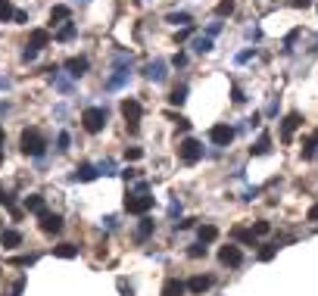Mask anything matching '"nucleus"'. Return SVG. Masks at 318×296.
<instances>
[{"label": "nucleus", "instance_id": "1", "mask_svg": "<svg viewBox=\"0 0 318 296\" xmlns=\"http://www.w3.org/2000/svg\"><path fill=\"white\" fill-rule=\"evenodd\" d=\"M44 150H47L44 134L37 131V128H25V131H22V153H25V156H34V159H41Z\"/></svg>", "mask_w": 318, "mask_h": 296}, {"label": "nucleus", "instance_id": "2", "mask_svg": "<svg viewBox=\"0 0 318 296\" xmlns=\"http://www.w3.org/2000/svg\"><path fill=\"white\" fill-rule=\"evenodd\" d=\"M81 125H84L87 134H100L103 128H106V109H100V106H87L84 113H81Z\"/></svg>", "mask_w": 318, "mask_h": 296}, {"label": "nucleus", "instance_id": "3", "mask_svg": "<svg viewBox=\"0 0 318 296\" xmlns=\"http://www.w3.org/2000/svg\"><path fill=\"white\" fill-rule=\"evenodd\" d=\"M203 153H206V146H203L197 137H184V140L178 143V159H181V162H187V165L200 162V159H203Z\"/></svg>", "mask_w": 318, "mask_h": 296}, {"label": "nucleus", "instance_id": "4", "mask_svg": "<svg viewBox=\"0 0 318 296\" xmlns=\"http://www.w3.org/2000/svg\"><path fill=\"white\" fill-rule=\"evenodd\" d=\"M153 196H150V193H128L125 196V212L128 215H147L150 209H153Z\"/></svg>", "mask_w": 318, "mask_h": 296}, {"label": "nucleus", "instance_id": "5", "mask_svg": "<svg viewBox=\"0 0 318 296\" xmlns=\"http://www.w3.org/2000/svg\"><path fill=\"white\" fill-rule=\"evenodd\" d=\"M122 116H125V122H128V131L134 134L138 128H141V116H144V109H141V103H138L134 97H128V100L122 103Z\"/></svg>", "mask_w": 318, "mask_h": 296}, {"label": "nucleus", "instance_id": "6", "mask_svg": "<svg viewBox=\"0 0 318 296\" xmlns=\"http://www.w3.org/2000/svg\"><path fill=\"white\" fill-rule=\"evenodd\" d=\"M209 140H212L215 146H231V140H234V128L224 125V122L212 125V128H209Z\"/></svg>", "mask_w": 318, "mask_h": 296}, {"label": "nucleus", "instance_id": "7", "mask_svg": "<svg viewBox=\"0 0 318 296\" xmlns=\"http://www.w3.org/2000/svg\"><path fill=\"white\" fill-rule=\"evenodd\" d=\"M165 69H168L165 60H153V63H147V66H144V78H147V81H153V84H162L165 75H168Z\"/></svg>", "mask_w": 318, "mask_h": 296}, {"label": "nucleus", "instance_id": "8", "mask_svg": "<svg viewBox=\"0 0 318 296\" xmlns=\"http://www.w3.org/2000/svg\"><path fill=\"white\" fill-rule=\"evenodd\" d=\"M37 218H41V231L44 234H60L63 231V215L60 212H41Z\"/></svg>", "mask_w": 318, "mask_h": 296}, {"label": "nucleus", "instance_id": "9", "mask_svg": "<svg viewBox=\"0 0 318 296\" xmlns=\"http://www.w3.org/2000/svg\"><path fill=\"white\" fill-rule=\"evenodd\" d=\"M218 259H221V265H231V268L243 265V253H240V246H234V243L221 246V250H218Z\"/></svg>", "mask_w": 318, "mask_h": 296}, {"label": "nucleus", "instance_id": "10", "mask_svg": "<svg viewBox=\"0 0 318 296\" xmlns=\"http://www.w3.org/2000/svg\"><path fill=\"white\" fill-rule=\"evenodd\" d=\"M100 178V172H97V165H90V162H81L78 169L72 172V181H81V184H87V181H97Z\"/></svg>", "mask_w": 318, "mask_h": 296}, {"label": "nucleus", "instance_id": "11", "mask_svg": "<svg viewBox=\"0 0 318 296\" xmlns=\"http://www.w3.org/2000/svg\"><path fill=\"white\" fill-rule=\"evenodd\" d=\"M303 125V119H299V113H290L284 122H281V140H287L290 143V137H293V131Z\"/></svg>", "mask_w": 318, "mask_h": 296}, {"label": "nucleus", "instance_id": "12", "mask_svg": "<svg viewBox=\"0 0 318 296\" xmlns=\"http://www.w3.org/2000/svg\"><path fill=\"white\" fill-rule=\"evenodd\" d=\"M128 78H131L128 69H112V75L106 78V90H119V87H125Z\"/></svg>", "mask_w": 318, "mask_h": 296}, {"label": "nucleus", "instance_id": "13", "mask_svg": "<svg viewBox=\"0 0 318 296\" xmlns=\"http://www.w3.org/2000/svg\"><path fill=\"white\" fill-rule=\"evenodd\" d=\"M63 66H66V72H69L72 78H81L84 72H87V60H84V57H72V60H66Z\"/></svg>", "mask_w": 318, "mask_h": 296}, {"label": "nucleus", "instance_id": "14", "mask_svg": "<svg viewBox=\"0 0 318 296\" xmlns=\"http://www.w3.org/2000/svg\"><path fill=\"white\" fill-rule=\"evenodd\" d=\"M265 153H271V134L268 131L259 134V140L250 146V156H265Z\"/></svg>", "mask_w": 318, "mask_h": 296}, {"label": "nucleus", "instance_id": "15", "mask_svg": "<svg viewBox=\"0 0 318 296\" xmlns=\"http://www.w3.org/2000/svg\"><path fill=\"white\" fill-rule=\"evenodd\" d=\"M153 231H156V221L144 215V218H141V225H138V231H134V240H138V243H144V240L153 234Z\"/></svg>", "mask_w": 318, "mask_h": 296}, {"label": "nucleus", "instance_id": "16", "mask_svg": "<svg viewBox=\"0 0 318 296\" xmlns=\"http://www.w3.org/2000/svg\"><path fill=\"white\" fill-rule=\"evenodd\" d=\"M212 287V277L209 274H197V277H191V281H187V290H191V293H206V290H209Z\"/></svg>", "mask_w": 318, "mask_h": 296}, {"label": "nucleus", "instance_id": "17", "mask_svg": "<svg viewBox=\"0 0 318 296\" xmlns=\"http://www.w3.org/2000/svg\"><path fill=\"white\" fill-rule=\"evenodd\" d=\"M184 293H187V284H181L178 277H168L162 287V296H184Z\"/></svg>", "mask_w": 318, "mask_h": 296}, {"label": "nucleus", "instance_id": "18", "mask_svg": "<svg viewBox=\"0 0 318 296\" xmlns=\"http://www.w3.org/2000/svg\"><path fill=\"white\" fill-rule=\"evenodd\" d=\"M25 212H34V215L47 212V209H44V196H41V193H28V196H25Z\"/></svg>", "mask_w": 318, "mask_h": 296}, {"label": "nucleus", "instance_id": "19", "mask_svg": "<svg viewBox=\"0 0 318 296\" xmlns=\"http://www.w3.org/2000/svg\"><path fill=\"white\" fill-rule=\"evenodd\" d=\"M197 237H200V243L209 246V243H215V240H218V228H215V225H200Z\"/></svg>", "mask_w": 318, "mask_h": 296}, {"label": "nucleus", "instance_id": "20", "mask_svg": "<svg viewBox=\"0 0 318 296\" xmlns=\"http://www.w3.org/2000/svg\"><path fill=\"white\" fill-rule=\"evenodd\" d=\"M0 243L7 250H16V246H22V234L19 231H0Z\"/></svg>", "mask_w": 318, "mask_h": 296}, {"label": "nucleus", "instance_id": "21", "mask_svg": "<svg viewBox=\"0 0 318 296\" xmlns=\"http://www.w3.org/2000/svg\"><path fill=\"white\" fill-rule=\"evenodd\" d=\"M47 72H53V84L60 87V94H66V97H69V94H72V81H69V78H63V75H60V69H56V66H50Z\"/></svg>", "mask_w": 318, "mask_h": 296}, {"label": "nucleus", "instance_id": "22", "mask_svg": "<svg viewBox=\"0 0 318 296\" xmlns=\"http://www.w3.org/2000/svg\"><path fill=\"white\" fill-rule=\"evenodd\" d=\"M168 103H172V106H184L187 103V84H175L172 94H168Z\"/></svg>", "mask_w": 318, "mask_h": 296}, {"label": "nucleus", "instance_id": "23", "mask_svg": "<svg viewBox=\"0 0 318 296\" xmlns=\"http://www.w3.org/2000/svg\"><path fill=\"white\" fill-rule=\"evenodd\" d=\"M69 16H72V10H69V7L56 4V7L50 10V25H56V22H69Z\"/></svg>", "mask_w": 318, "mask_h": 296}, {"label": "nucleus", "instance_id": "24", "mask_svg": "<svg viewBox=\"0 0 318 296\" xmlns=\"http://www.w3.org/2000/svg\"><path fill=\"white\" fill-rule=\"evenodd\" d=\"M165 22L187 28V25H194V16H191V13H168V16H165Z\"/></svg>", "mask_w": 318, "mask_h": 296}, {"label": "nucleus", "instance_id": "25", "mask_svg": "<svg viewBox=\"0 0 318 296\" xmlns=\"http://www.w3.org/2000/svg\"><path fill=\"white\" fill-rule=\"evenodd\" d=\"M194 53H212V38H206V34H197V38L191 41Z\"/></svg>", "mask_w": 318, "mask_h": 296}, {"label": "nucleus", "instance_id": "26", "mask_svg": "<svg viewBox=\"0 0 318 296\" xmlns=\"http://www.w3.org/2000/svg\"><path fill=\"white\" fill-rule=\"evenodd\" d=\"M231 237H234V240H240V243L256 246V234H253V231H247V228H231Z\"/></svg>", "mask_w": 318, "mask_h": 296}, {"label": "nucleus", "instance_id": "27", "mask_svg": "<svg viewBox=\"0 0 318 296\" xmlns=\"http://www.w3.org/2000/svg\"><path fill=\"white\" fill-rule=\"evenodd\" d=\"M50 44V31H44V28H34L31 31V47H37V50H41V47H47Z\"/></svg>", "mask_w": 318, "mask_h": 296}, {"label": "nucleus", "instance_id": "28", "mask_svg": "<svg viewBox=\"0 0 318 296\" xmlns=\"http://www.w3.org/2000/svg\"><path fill=\"white\" fill-rule=\"evenodd\" d=\"M53 256H60V259H75V256H78V246H75V243H60V246H53Z\"/></svg>", "mask_w": 318, "mask_h": 296}, {"label": "nucleus", "instance_id": "29", "mask_svg": "<svg viewBox=\"0 0 318 296\" xmlns=\"http://www.w3.org/2000/svg\"><path fill=\"white\" fill-rule=\"evenodd\" d=\"M75 31H78V28H75V22H63V28L56 31V41H72Z\"/></svg>", "mask_w": 318, "mask_h": 296}, {"label": "nucleus", "instance_id": "30", "mask_svg": "<svg viewBox=\"0 0 318 296\" xmlns=\"http://www.w3.org/2000/svg\"><path fill=\"white\" fill-rule=\"evenodd\" d=\"M69 146H72V134L69 131H60V134H56V153H66Z\"/></svg>", "mask_w": 318, "mask_h": 296}, {"label": "nucleus", "instance_id": "31", "mask_svg": "<svg viewBox=\"0 0 318 296\" xmlns=\"http://www.w3.org/2000/svg\"><path fill=\"white\" fill-rule=\"evenodd\" d=\"M315 146H318V131H315V134H309V137H306V143H303V156H306V159H312V156H315Z\"/></svg>", "mask_w": 318, "mask_h": 296}, {"label": "nucleus", "instance_id": "32", "mask_svg": "<svg viewBox=\"0 0 318 296\" xmlns=\"http://www.w3.org/2000/svg\"><path fill=\"white\" fill-rule=\"evenodd\" d=\"M13 16H16L13 4L10 0H0V22H13Z\"/></svg>", "mask_w": 318, "mask_h": 296}, {"label": "nucleus", "instance_id": "33", "mask_svg": "<svg viewBox=\"0 0 318 296\" xmlns=\"http://www.w3.org/2000/svg\"><path fill=\"white\" fill-rule=\"evenodd\" d=\"M299 31H303V28H293V31H287V38H284V47H281L284 53H290V50H293V44H296V38H299Z\"/></svg>", "mask_w": 318, "mask_h": 296}, {"label": "nucleus", "instance_id": "34", "mask_svg": "<svg viewBox=\"0 0 318 296\" xmlns=\"http://www.w3.org/2000/svg\"><path fill=\"white\" fill-rule=\"evenodd\" d=\"M125 159H128V162L144 159V146H125Z\"/></svg>", "mask_w": 318, "mask_h": 296}, {"label": "nucleus", "instance_id": "35", "mask_svg": "<svg viewBox=\"0 0 318 296\" xmlns=\"http://www.w3.org/2000/svg\"><path fill=\"white\" fill-rule=\"evenodd\" d=\"M275 253H278V246H275V243H265V246L259 250V259H262V262H271Z\"/></svg>", "mask_w": 318, "mask_h": 296}, {"label": "nucleus", "instance_id": "36", "mask_svg": "<svg viewBox=\"0 0 318 296\" xmlns=\"http://www.w3.org/2000/svg\"><path fill=\"white\" fill-rule=\"evenodd\" d=\"M256 57H259V50H256V47H247V50L237 53V63H250V60H256Z\"/></svg>", "mask_w": 318, "mask_h": 296}, {"label": "nucleus", "instance_id": "37", "mask_svg": "<svg viewBox=\"0 0 318 296\" xmlns=\"http://www.w3.org/2000/svg\"><path fill=\"white\" fill-rule=\"evenodd\" d=\"M271 231V221H265V218H262V221H256V225H253V234L256 237H265Z\"/></svg>", "mask_w": 318, "mask_h": 296}, {"label": "nucleus", "instance_id": "38", "mask_svg": "<svg viewBox=\"0 0 318 296\" xmlns=\"http://www.w3.org/2000/svg\"><path fill=\"white\" fill-rule=\"evenodd\" d=\"M97 172L106 175V178H109V175H116V162H112V159H103V162L97 165Z\"/></svg>", "mask_w": 318, "mask_h": 296}, {"label": "nucleus", "instance_id": "39", "mask_svg": "<svg viewBox=\"0 0 318 296\" xmlns=\"http://www.w3.org/2000/svg\"><path fill=\"white\" fill-rule=\"evenodd\" d=\"M215 13H218V16H231V13H234V0H221V4L215 7Z\"/></svg>", "mask_w": 318, "mask_h": 296}, {"label": "nucleus", "instance_id": "40", "mask_svg": "<svg viewBox=\"0 0 318 296\" xmlns=\"http://www.w3.org/2000/svg\"><path fill=\"white\" fill-rule=\"evenodd\" d=\"M187 256H191V259H203L206 256V243H200V240H197V243L187 250Z\"/></svg>", "mask_w": 318, "mask_h": 296}, {"label": "nucleus", "instance_id": "41", "mask_svg": "<svg viewBox=\"0 0 318 296\" xmlns=\"http://www.w3.org/2000/svg\"><path fill=\"white\" fill-rule=\"evenodd\" d=\"M37 262V253H31V256H19V259H13V265H34Z\"/></svg>", "mask_w": 318, "mask_h": 296}, {"label": "nucleus", "instance_id": "42", "mask_svg": "<svg viewBox=\"0 0 318 296\" xmlns=\"http://www.w3.org/2000/svg\"><path fill=\"white\" fill-rule=\"evenodd\" d=\"M221 28H224V22H209V25H206V38H215Z\"/></svg>", "mask_w": 318, "mask_h": 296}, {"label": "nucleus", "instance_id": "43", "mask_svg": "<svg viewBox=\"0 0 318 296\" xmlns=\"http://www.w3.org/2000/svg\"><path fill=\"white\" fill-rule=\"evenodd\" d=\"M34 57H37V47H31V44H28V47L22 50V60H25V63H34Z\"/></svg>", "mask_w": 318, "mask_h": 296}, {"label": "nucleus", "instance_id": "44", "mask_svg": "<svg viewBox=\"0 0 318 296\" xmlns=\"http://www.w3.org/2000/svg\"><path fill=\"white\" fill-rule=\"evenodd\" d=\"M103 228H106V231H116V228H119V218H116V215H106V218H103Z\"/></svg>", "mask_w": 318, "mask_h": 296}, {"label": "nucleus", "instance_id": "45", "mask_svg": "<svg viewBox=\"0 0 318 296\" xmlns=\"http://www.w3.org/2000/svg\"><path fill=\"white\" fill-rule=\"evenodd\" d=\"M197 225V218H184V221H175V231H187V228H194Z\"/></svg>", "mask_w": 318, "mask_h": 296}, {"label": "nucleus", "instance_id": "46", "mask_svg": "<svg viewBox=\"0 0 318 296\" xmlns=\"http://www.w3.org/2000/svg\"><path fill=\"white\" fill-rule=\"evenodd\" d=\"M168 215H172V218H178V215H181V203H178V200L168 203Z\"/></svg>", "mask_w": 318, "mask_h": 296}, {"label": "nucleus", "instance_id": "47", "mask_svg": "<svg viewBox=\"0 0 318 296\" xmlns=\"http://www.w3.org/2000/svg\"><path fill=\"white\" fill-rule=\"evenodd\" d=\"M231 100H234V103H243V100H247V97H243V90H240L237 84L231 87Z\"/></svg>", "mask_w": 318, "mask_h": 296}, {"label": "nucleus", "instance_id": "48", "mask_svg": "<svg viewBox=\"0 0 318 296\" xmlns=\"http://www.w3.org/2000/svg\"><path fill=\"white\" fill-rule=\"evenodd\" d=\"M13 22H16V25H25V22H28V13H22V10H16V16H13Z\"/></svg>", "mask_w": 318, "mask_h": 296}, {"label": "nucleus", "instance_id": "49", "mask_svg": "<svg viewBox=\"0 0 318 296\" xmlns=\"http://www.w3.org/2000/svg\"><path fill=\"white\" fill-rule=\"evenodd\" d=\"M191 31H194V25H187V28H181V31L175 34V41H187V38H191Z\"/></svg>", "mask_w": 318, "mask_h": 296}, {"label": "nucleus", "instance_id": "50", "mask_svg": "<svg viewBox=\"0 0 318 296\" xmlns=\"http://www.w3.org/2000/svg\"><path fill=\"white\" fill-rule=\"evenodd\" d=\"M172 66H175V69L187 66V57H184V53H175V57H172Z\"/></svg>", "mask_w": 318, "mask_h": 296}, {"label": "nucleus", "instance_id": "51", "mask_svg": "<svg viewBox=\"0 0 318 296\" xmlns=\"http://www.w3.org/2000/svg\"><path fill=\"white\" fill-rule=\"evenodd\" d=\"M256 196H259V187H247V190H243V200H247V203L256 200Z\"/></svg>", "mask_w": 318, "mask_h": 296}, {"label": "nucleus", "instance_id": "52", "mask_svg": "<svg viewBox=\"0 0 318 296\" xmlns=\"http://www.w3.org/2000/svg\"><path fill=\"white\" fill-rule=\"evenodd\" d=\"M247 125H250V128H259V125H262V116L253 113V119H247Z\"/></svg>", "mask_w": 318, "mask_h": 296}, {"label": "nucleus", "instance_id": "53", "mask_svg": "<svg viewBox=\"0 0 318 296\" xmlns=\"http://www.w3.org/2000/svg\"><path fill=\"white\" fill-rule=\"evenodd\" d=\"M134 193H150V184H147V181H141L138 187H134Z\"/></svg>", "mask_w": 318, "mask_h": 296}, {"label": "nucleus", "instance_id": "54", "mask_svg": "<svg viewBox=\"0 0 318 296\" xmlns=\"http://www.w3.org/2000/svg\"><path fill=\"white\" fill-rule=\"evenodd\" d=\"M309 221H318V206H312V209H309Z\"/></svg>", "mask_w": 318, "mask_h": 296}, {"label": "nucleus", "instance_id": "55", "mask_svg": "<svg viewBox=\"0 0 318 296\" xmlns=\"http://www.w3.org/2000/svg\"><path fill=\"white\" fill-rule=\"evenodd\" d=\"M290 4H293V7H309L312 0H290Z\"/></svg>", "mask_w": 318, "mask_h": 296}, {"label": "nucleus", "instance_id": "56", "mask_svg": "<svg viewBox=\"0 0 318 296\" xmlns=\"http://www.w3.org/2000/svg\"><path fill=\"white\" fill-rule=\"evenodd\" d=\"M0 87H10V78H0Z\"/></svg>", "mask_w": 318, "mask_h": 296}, {"label": "nucleus", "instance_id": "57", "mask_svg": "<svg viewBox=\"0 0 318 296\" xmlns=\"http://www.w3.org/2000/svg\"><path fill=\"white\" fill-rule=\"evenodd\" d=\"M0 146H4V128H0Z\"/></svg>", "mask_w": 318, "mask_h": 296}, {"label": "nucleus", "instance_id": "58", "mask_svg": "<svg viewBox=\"0 0 318 296\" xmlns=\"http://www.w3.org/2000/svg\"><path fill=\"white\" fill-rule=\"evenodd\" d=\"M0 162H4V146H0Z\"/></svg>", "mask_w": 318, "mask_h": 296}, {"label": "nucleus", "instance_id": "59", "mask_svg": "<svg viewBox=\"0 0 318 296\" xmlns=\"http://www.w3.org/2000/svg\"><path fill=\"white\" fill-rule=\"evenodd\" d=\"M312 50H315V53H318V41H315V47H312Z\"/></svg>", "mask_w": 318, "mask_h": 296}]
</instances>
